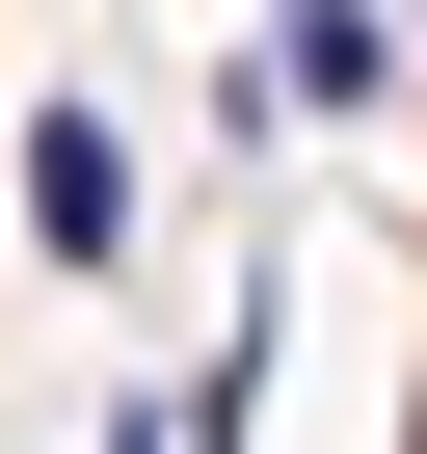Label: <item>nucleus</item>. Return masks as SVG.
<instances>
[{"label": "nucleus", "instance_id": "1", "mask_svg": "<svg viewBox=\"0 0 427 454\" xmlns=\"http://www.w3.org/2000/svg\"><path fill=\"white\" fill-rule=\"evenodd\" d=\"M134 241V134L107 107H27V268H107Z\"/></svg>", "mask_w": 427, "mask_h": 454}, {"label": "nucleus", "instance_id": "2", "mask_svg": "<svg viewBox=\"0 0 427 454\" xmlns=\"http://www.w3.org/2000/svg\"><path fill=\"white\" fill-rule=\"evenodd\" d=\"M268 54H294V107H400V27L374 0H268Z\"/></svg>", "mask_w": 427, "mask_h": 454}, {"label": "nucleus", "instance_id": "3", "mask_svg": "<svg viewBox=\"0 0 427 454\" xmlns=\"http://www.w3.org/2000/svg\"><path fill=\"white\" fill-rule=\"evenodd\" d=\"M107 454H187V427H160V401H134V427H107Z\"/></svg>", "mask_w": 427, "mask_h": 454}]
</instances>
